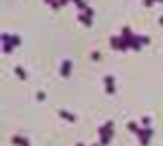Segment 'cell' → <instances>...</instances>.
Listing matches in <instances>:
<instances>
[{"label":"cell","instance_id":"3957f363","mask_svg":"<svg viewBox=\"0 0 163 146\" xmlns=\"http://www.w3.org/2000/svg\"><path fill=\"white\" fill-rule=\"evenodd\" d=\"M71 71H73V62H71V60H62V65H60V75H62V77H69Z\"/></svg>","mask_w":163,"mask_h":146},{"label":"cell","instance_id":"30bf717a","mask_svg":"<svg viewBox=\"0 0 163 146\" xmlns=\"http://www.w3.org/2000/svg\"><path fill=\"white\" fill-rule=\"evenodd\" d=\"M140 41H142V45H148V43H150V39H148L146 35H142V37H140Z\"/></svg>","mask_w":163,"mask_h":146},{"label":"cell","instance_id":"52a82bcc","mask_svg":"<svg viewBox=\"0 0 163 146\" xmlns=\"http://www.w3.org/2000/svg\"><path fill=\"white\" fill-rule=\"evenodd\" d=\"M15 73H17V77L19 80H26L28 75H26V71H24V67H15Z\"/></svg>","mask_w":163,"mask_h":146},{"label":"cell","instance_id":"277c9868","mask_svg":"<svg viewBox=\"0 0 163 146\" xmlns=\"http://www.w3.org/2000/svg\"><path fill=\"white\" fill-rule=\"evenodd\" d=\"M58 114H60V118H65V120H69V123H75V120H77V116L71 114V112H67V110H60Z\"/></svg>","mask_w":163,"mask_h":146},{"label":"cell","instance_id":"8fae6325","mask_svg":"<svg viewBox=\"0 0 163 146\" xmlns=\"http://www.w3.org/2000/svg\"><path fill=\"white\" fill-rule=\"evenodd\" d=\"M142 125H144V127H150V118L144 116V118H142Z\"/></svg>","mask_w":163,"mask_h":146},{"label":"cell","instance_id":"8992f818","mask_svg":"<svg viewBox=\"0 0 163 146\" xmlns=\"http://www.w3.org/2000/svg\"><path fill=\"white\" fill-rule=\"evenodd\" d=\"M80 22L84 24V26H92V17L86 15V13H80Z\"/></svg>","mask_w":163,"mask_h":146},{"label":"cell","instance_id":"6da1fadb","mask_svg":"<svg viewBox=\"0 0 163 146\" xmlns=\"http://www.w3.org/2000/svg\"><path fill=\"white\" fill-rule=\"evenodd\" d=\"M150 136H153V129L150 127H140V131H137V140H140V144L142 146H148V140H150Z\"/></svg>","mask_w":163,"mask_h":146},{"label":"cell","instance_id":"9c48e42d","mask_svg":"<svg viewBox=\"0 0 163 146\" xmlns=\"http://www.w3.org/2000/svg\"><path fill=\"white\" fill-rule=\"evenodd\" d=\"M90 58H92V60H101V52H99V49H94V52H92V56H90Z\"/></svg>","mask_w":163,"mask_h":146},{"label":"cell","instance_id":"7a4b0ae2","mask_svg":"<svg viewBox=\"0 0 163 146\" xmlns=\"http://www.w3.org/2000/svg\"><path fill=\"white\" fill-rule=\"evenodd\" d=\"M103 84H105V93H107V95H114V93H116L114 75H105V77H103Z\"/></svg>","mask_w":163,"mask_h":146},{"label":"cell","instance_id":"7c38bea8","mask_svg":"<svg viewBox=\"0 0 163 146\" xmlns=\"http://www.w3.org/2000/svg\"><path fill=\"white\" fill-rule=\"evenodd\" d=\"M159 24H161V26H163V15H161V19H159Z\"/></svg>","mask_w":163,"mask_h":146},{"label":"cell","instance_id":"ba28073f","mask_svg":"<svg viewBox=\"0 0 163 146\" xmlns=\"http://www.w3.org/2000/svg\"><path fill=\"white\" fill-rule=\"evenodd\" d=\"M49 6H54V9H60V0H45Z\"/></svg>","mask_w":163,"mask_h":146},{"label":"cell","instance_id":"5b68a950","mask_svg":"<svg viewBox=\"0 0 163 146\" xmlns=\"http://www.w3.org/2000/svg\"><path fill=\"white\" fill-rule=\"evenodd\" d=\"M13 144L15 146H30L28 144V138H24V136H13Z\"/></svg>","mask_w":163,"mask_h":146}]
</instances>
